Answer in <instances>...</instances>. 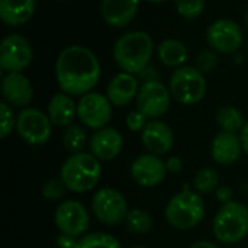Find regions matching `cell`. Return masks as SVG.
I'll return each mask as SVG.
<instances>
[{
    "mask_svg": "<svg viewBox=\"0 0 248 248\" xmlns=\"http://www.w3.org/2000/svg\"><path fill=\"white\" fill-rule=\"evenodd\" d=\"M166 169H167V173H171V174H179L182 170H183V160L180 157H169L166 160Z\"/></svg>",
    "mask_w": 248,
    "mask_h": 248,
    "instance_id": "e575fe53",
    "label": "cell"
},
{
    "mask_svg": "<svg viewBox=\"0 0 248 248\" xmlns=\"http://www.w3.org/2000/svg\"><path fill=\"white\" fill-rule=\"evenodd\" d=\"M167 176L166 161L160 155L145 153L138 155L131 164V177L141 187H155Z\"/></svg>",
    "mask_w": 248,
    "mask_h": 248,
    "instance_id": "5bb4252c",
    "label": "cell"
},
{
    "mask_svg": "<svg viewBox=\"0 0 248 248\" xmlns=\"http://www.w3.org/2000/svg\"><path fill=\"white\" fill-rule=\"evenodd\" d=\"M1 94L10 106L25 108L32 102L33 87L23 73H7L1 80Z\"/></svg>",
    "mask_w": 248,
    "mask_h": 248,
    "instance_id": "2e32d148",
    "label": "cell"
},
{
    "mask_svg": "<svg viewBox=\"0 0 248 248\" xmlns=\"http://www.w3.org/2000/svg\"><path fill=\"white\" fill-rule=\"evenodd\" d=\"M212 232L217 241L225 246L243 241L248 235L247 205L237 201L221 205L212 222Z\"/></svg>",
    "mask_w": 248,
    "mask_h": 248,
    "instance_id": "5b68a950",
    "label": "cell"
},
{
    "mask_svg": "<svg viewBox=\"0 0 248 248\" xmlns=\"http://www.w3.org/2000/svg\"><path fill=\"white\" fill-rule=\"evenodd\" d=\"M169 90L171 97L182 105L190 106L199 103L206 93V80L203 73L195 67H179L170 77Z\"/></svg>",
    "mask_w": 248,
    "mask_h": 248,
    "instance_id": "8992f818",
    "label": "cell"
},
{
    "mask_svg": "<svg viewBox=\"0 0 248 248\" xmlns=\"http://www.w3.org/2000/svg\"><path fill=\"white\" fill-rule=\"evenodd\" d=\"M78 243V238L67 235V234H60L55 240L57 248H76Z\"/></svg>",
    "mask_w": 248,
    "mask_h": 248,
    "instance_id": "d590c367",
    "label": "cell"
},
{
    "mask_svg": "<svg viewBox=\"0 0 248 248\" xmlns=\"http://www.w3.org/2000/svg\"><path fill=\"white\" fill-rule=\"evenodd\" d=\"M132 248H147V247H142V246H137V247H132Z\"/></svg>",
    "mask_w": 248,
    "mask_h": 248,
    "instance_id": "60d3db41",
    "label": "cell"
},
{
    "mask_svg": "<svg viewBox=\"0 0 248 248\" xmlns=\"http://www.w3.org/2000/svg\"><path fill=\"white\" fill-rule=\"evenodd\" d=\"M137 109L147 118L157 119L167 113L170 108L171 93L170 90L157 80H147L141 84L137 96Z\"/></svg>",
    "mask_w": 248,
    "mask_h": 248,
    "instance_id": "7c38bea8",
    "label": "cell"
},
{
    "mask_svg": "<svg viewBox=\"0 0 248 248\" xmlns=\"http://www.w3.org/2000/svg\"><path fill=\"white\" fill-rule=\"evenodd\" d=\"M125 225H126L129 232H132L135 235H144L153 230L154 219L147 211L135 208V209L129 211L126 221H125Z\"/></svg>",
    "mask_w": 248,
    "mask_h": 248,
    "instance_id": "d4e9b609",
    "label": "cell"
},
{
    "mask_svg": "<svg viewBox=\"0 0 248 248\" xmlns=\"http://www.w3.org/2000/svg\"><path fill=\"white\" fill-rule=\"evenodd\" d=\"M62 145L67 151L76 154L81 153L86 145H89L87 135L84 129L78 125H70L64 129L62 134Z\"/></svg>",
    "mask_w": 248,
    "mask_h": 248,
    "instance_id": "4316f807",
    "label": "cell"
},
{
    "mask_svg": "<svg viewBox=\"0 0 248 248\" xmlns=\"http://www.w3.org/2000/svg\"><path fill=\"white\" fill-rule=\"evenodd\" d=\"M147 124H148V118L142 112H140L138 109L132 110L126 116V126L132 132H142L144 128L147 126Z\"/></svg>",
    "mask_w": 248,
    "mask_h": 248,
    "instance_id": "d6a6232c",
    "label": "cell"
},
{
    "mask_svg": "<svg viewBox=\"0 0 248 248\" xmlns=\"http://www.w3.org/2000/svg\"><path fill=\"white\" fill-rule=\"evenodd\" d=\"M240 138H241V144H243V150L248 157V121L246 122L243 131L240 132Z\"/></svg>",
    "mask_w": 248,
    "mask_h": 248,
    "instance_id": "8d00e7d4",
    "label": "cell"
},
{
    "mask_svg": "<svg viewBox=\"0 0 248 248\" xmlns=\"http://www.w3.org/2000/svg\"><path fill=\"white\" fill-rule=\"evenodd\" d=\"M140 0H103L102 17L112 28H125L137 16Z\"/></svg>",
    "mask_w": 248,
    "mask_h": 248,
    "instance_id": "ffe728a7",
    "label": "cell"
},
{
    "mask_svg": "<svg viewBox=\"0 0 248 248\" xmlns=\"http://www.w3.org/2000/svg\"><path fill=\"white\" fill-rule=\"evenodd\" d=\"M76 248H122L121 243L108 232H92L83 235Z\"/></svg>",
    "mask_w": 248,
    "mask_h": 248,
    "instance_id": "83f0119b",
    "label": "cell"
},
{
    "mask_svg": "<svg viewBox=\"0 0 248 248\" xmlns=\"http://www.w3.org/2000/svg\"><path fill=\"white\" fill-rule=\"evenodd\" d=\"M16 132L29 145H44L51 137L52 124L46 113L36 108H25L16 116Z\"/></svg>",
    "mask_w": 248,
    "mask_h": 248,
    "instance_id": "ba28073f",
    "label": "cell"
},
{
    "mask_svg": "<svg viewBox=\"0 0 248 248\" xmlns=\"http://www.w3.org/2000/svg\"><path fill=\"white\" fill-rule=\"evenodd\" d=\"M102 161L90 153L71 154L60 169V177L73 193L93 190L102 177Z\"/></svg>",
    "mask_w": 248,
    "mask_h": 248,
    "instance_id": "3957f363",
    "label": "cell"
},
{
    "mask_svg": "<svg viewBox=\"0 0 248 248\" xmlns=\"http://www.w3.org/2000/svg\"><path fill=\"white\" fill-rule=\"evenodd\" d=\"M54 222L60 234L71 237L84 235L90 224V215L78 201H64L58 203L54 212Z\"/></svg>",
    "mask_w": 248,
    "mask_h": 248,
    "instance_id": "8fae6325",
    "label": "cell"
},
{
    "mask_svg": "<svg viewBox=\"0 0 248 248\" xmlns=\"http://www.w3.org/2000/svg\"><path fill=\"white\" fill-rule=\"evenodd\" d=\"M247 206H248V205H247Z\"/></svg>",
    "mask_w": 248,
    "mask_h": 248,
    "instance_id": "7bdbcfd3",
    "label": "cell"
},
{
    "mask_svg": "<svg viewBox=\"0 0 248 248\" xmlns=\"http://www.w3.org/2000/svg\"><path fill=\"white\" fill-rule=\"evenodd\" d=\"M100 62L93 51L81 45L64 48L55 62V77L61 92L70 96L90 93L100 80Z\"/></svg>",
    "mask_w": 248,
    "mask_h": 248,
    "instance_id": "6da1fadb",
    "label": "cell"
},
{
    "mask_svg": "<svg viewBox=\"0 0 248 248\" xmlns=\"http://www.w3.org/2000/svg\"><path fill=\"white\" fill-rule=\"evenodd\" d=\"M13 128H16V118L12 106L7 102L0 103V138H7Z\"/></svg>",
    "mask_w": 248,
    "mask_h": 248,
    "instance_id": "4dcf8cb0",
    "label": "cell"
},
{
    "mask_svg": "<svg viewBox=\"0 0 248 248\" xmlns=\"http://www.w3.org/2000/svg\"><path fill=\"white\" fill-rule=\"evenodd\" d=\"M243 29L231 19H218L206 31V41L212 49L232 54L243 45Z\"/></svg>",
    "mask_w": 248,
    "mask_h": 248,
    "instance_id": "4fadbf2b",
    "label": "cell"
},
{
    "mask_svg": "<svg viewBox=\"0 0 248 248\" xmlns=\"http://www.w3.org/2000/svg\"><path fill=\"white\" fill-rule=\"evenodd\" d=\"M215 198L217 201L221 203V205H225V203H230L234 201V192L230 186L227 185H221L217 190H215Z\"/></svg>",
    "mask_w": 248,
    "mask_h": 248,
    "instance_id": "836d02e7",
    "label": "cell"
},
{
    "mask_svg": "<svg viewBox=\"0 0 248 248\" xmlns=\"http://www.w3.org/2000/svg\"><path fill=\"white\" fill-rule=\"evenodd\" d=\"M112 103L108 96L90 92L80 97L77 103V118L86 128L102 129L108 126L112 119Z\"/></svg>",
    "mask_w": 248,
    "mask_h": 248,
    "instance_id": "30bf717a",
    "label": "cell"
},
{
    "mask_svg": "<svg viewBox=\"0 0 248 248\" xmlns=\"http://www.w3.org/2000/svg\"><path fill=\"white\" fill-rule=\"evenodd\" d=\"M154 42L147 32L132 31L121 35L113 46V58L118 67L129 74L144 71L153 57Z\"/></svg>",
    "mask_w": 248,
    "mask_h": 248,
    "instance_id": "7a4b0ae2",
    "label": "cell"
},
{
    "mask_svg": "<svg viewBox=\"0 0 248 248\" xmlns=\"http://www.w3.org/2000/svg\"><path fill=\"white\" fill-rule=\"evenodd\" d=\"M46 115L54 126L67 128L73 125V121L77 116V103L73 100L70 94L58 92L51 97Z\"/></svg>",
    "mask_w": 248,
    "mask_h": 248,
    "instance_id": "44dd1931",
    "label": "cell"
},
{
    "mask_svg": "<svg viewBox=\"0 0 248 248\" xmlns=\"http://www.w3.org/2000/svg\"><path fill=\"white\" fill-rule=\"evenodd\" d=\"M158 58L167 67H183L187 60V48L179 39H166L158 45Z\"/></svg>",
    "mask_w": 248,
    "mask_h": 248,
    "instance_id": "603a6c76",
    "label": "cell"
},
{
    "mask_svg": "<svg viewBox=\"0 0 248 248\" xmlns=\"http://www.w3.org/2000/svg\"><path fill=\"white\" fill-rule=\"evenodd\" d=\"M150 3H163V1H167V0H147Z\"/></svg>",
    "mask_w": 248,
    "mask_h": 248,
    "instance_id": "f35d334b",
    "label": "cell"
},
{
    "mask_svg": "<svg viewBox=\"0 0 248 248\" xmlns=\"http://www.w3.org/2000/svg\"><path fill=\"white\" fill-rule=\"evenodd\" d=\"M124 148L122 134L110 126H105L93 132L89 140V150L99 161L115 160Z\"/></svg>",
    "mask_w": 248,
    "mask_h": 248,
    "instance_id": "9a60e30c",
    "label": "cell"
},
{
    "mask_svg": "<svg viewBox=\"0 0 248 248\" xmlns=\"http://www.w3.org/2000/svg\"><path fill=\"white\" fill-rule=\"evenodd\" d=\"M219 174L217 170L211 167H203L198 170L193 177V189L199 195H208L215 192L219 187Z\"/></svg>",
    "mask_w": 248,
    "mask_h": 248,
    "instance_id": "484cf974",
    "label": "cell"
},
{
    "mask_svg": "<svg viewBox=\"0 0 248 248\" xmlns=\"http://www.w3.org/2000/svg\"><path fill=\"white\" fill-rule=\"evenodd\" d=\"M141 141L148 153L155 155L167 154L174 145V134L163 121H151L141 132Z\"/></svg>",
    "mask_w": 248,
    "mask_h": 248,
    "instance_id": "ac0fdd59",
    "label": "cell"
},
{
    "mask_svg": "<svg viewBox=\"0 0 248 248\" xmlns=\"http://www.w3.org/2000/svg\"><path fill=\"white\" fill-rule=\"evenodd\" d=\"M67 190L68 189L64 185V182L61 180V177H52L44 183V186L41 189V195L46 201H60L64 198Z\"/></svg>",
    "mask_w": 248,
    "mask_h": 248,
    "instance_id": "f546056e",
    "label": "cell"
},
{
    "mask_svg": "<svg viewBox=\"0 0 248 248\" xmlns=\"http://www.w3.org/2000/svg\"><path fill=\"white\" fill-rule=\"evenodd\" d=\"M33 60L31 42L19 35L12 33L3 38L0 44V67L6 73H22Z\"/></svg>",
    "mask_w": 248,
    "mask_h": 248,
    "instance_id": "9c48e42d",
    "label": "cell"
},
{
    "mask_svg": "<svg viewBox=\"0 0 248 248\" xmlns=\"http://www.w3.org/2000/svg\"><path fill=\"white\" fill-rule=\"evenodd\" d=\"M246 119L243 112L235 106H224L217 113V124L221 131L240 134L246 125Z\"/></svg>",
    "mask_w": 248,
    "mask_h": 248,
    "instance_id": "cb8c5ba5",
    "label": "cell"
},
{
    "mask_svg": "<svg viewBox=\"0 0 248 248\" xmlns=\"http://www.w3.org/2000/svg\"><path fill=\"white\" fill-rule=\"evenodd\" d=\"M36 0H0V19L7 26H20L32 19Z\"/></svg>",
    "mask_w": 248,
    "mask_h": 248,
    "instance_id": "7402d4cb",
    "label": "cell"
},
{
    "mask_svg": "<svg viewBox=\"0 0 248 248\" xmlns=\"http://www.w3.org/2000/svg\"><path fill=\"white\" fill-rule=\"evenodd\" d=\"M189 248H219L217 244H214L212 241H208V240H202V241H196L193 243Z\"/></svg>",
    "mask_w": 248,
    "mask_h": 248,
    "instance_id": "74e56055",
    "label": "cell"
},
{
    "mask_svg": "<svg viewBox=\"0 0 248 248\" xmlns=\"http://www.w3.org/2000/svg\"><path fill=\"white\" fill-rule=\"evenodd\" d=\"M140 87L141 86L134 74L122 71L113 76L112 80L109 81L106 96L113 106L122 108L129 105L134 99H137Z\"/></svg>",
    "mask_w": 248,
    "mask_h": 248,
    "instance_id": "d6986e66",
    "label": "cell"
},
{
    "mask_svg": "<svg viewBox=\"0 0 248 248\" xmlns=\"http://www.w3.org/2000/svg\"><path fill=\"white\" fill-rule=\"evenodd\" d=\"M247 55H248V45H247Z\"/></svg>",
    "mask_w": 248,
    "mask_h": 248,
    "instance_id": "b9f144b4",
    "label": "cell"
},
{
    "mask_svg": "<svg viewBox=\"0 0 248 248\" xmlns=\"http://www.w3.org/2000/svg\"><path fill=\"white\" fill-rule=\"evenodd\" d=\"M176 10L186 19H196L205 10V0H174Z\"/></svg>",
    "mask_w": 248,
    "mask_h": 248,
    "instance_id": "f1b7e54d",
    "label": "cell"
},
{
    "mask_svg": "<svg viewBox=\"0 0 248 248\" xmlns=\"http://www.w3.org/2000/svg\"><path fill=\"white\" fill-rule=\"evenodd\" d=\"M240 134L219 131L211 144V157L219 166H230L238 161L243 154Z\"/></svg>",
    "mask_w": 248,
    "mask_h": 248,
    "instance_id": "e0dca14e",
    "label": "cell"
},
{
    "mask_svg": "<svg viewBox=\"0 0 248 248\" xmlns=\"http://www.w3.org/2000/svg\"><path fill=\"white\" fill-rule=\"evenodd\" d=\"M198 70L202 73H209L218 65V55L214 51H202L196 58Z\"/></svg>",
    "mask_w": 248,
    "mask_h": 248,
    "instance_id": "1f68e13d",
    "label": "cell"
},
{
    "mask_svg": "<svg viewBox=\"0 0 248 248\" xmlns=\"http://www.w3.org/2000/svg\"><path fill=\"white\" fill-rule=\"evenodd\" d=\"M92 212L94 218L106 227L125 224L129 214L125 196L113 187H102L92 198Z\"/></svg>",
    "mask_w": 248,
    "mask_h": 248,
    "instance_id": "52a82bcc",
    "label": "cell"
},
{
    "mask_svg": "<svg viewBox=\"0 0 248 248\" xmlns=\"http://www.w3.org/2000/svg\"><path fill=\"white\" fill-rule=\"evenodd\" d=\"M246 25H247V28H248V10H247V13H246Z\"/></svg>",
    "mask_w": 248,
    "mask_h": 248,
    "instance_id": "ab89813d",
    "label": "cell"
},
{
    "mask_svg": "<svg viewBox=\"0 0 248 248\" xmlns=\"http://www.w3.org/2000/svg\"><path fill=\"white\" fill-rule=\"evenodd\" d=\"M206 206L202 195L195 189L183 187L166 205V219L169 225L179 231H189L196 228L205 218Z\"/></svg>",
    "mask_w": 248,
    "mask_h": 248,
    "instance_id": "277c9868",
    "label": "cell"
}]
</instances>
